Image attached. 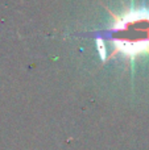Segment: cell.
Masks as SVG:
<instances>
[{
  "mask_svg": "<svg viewBox=\"0 0 149 150\" xmlns=\"http://www.w3.org/2000/svg\"><path fill=\"white\" fill-rule=\"evenodd\" d=\"M115 52L133 61L137 55L149 54V11L131 9L123 17H116L112 28Z\"/></svg>",
  "mask_w": 149,
  "mask_h": 150,
  "instance_id": "cell-1",
  "label": "cell"
}]
</instances>
